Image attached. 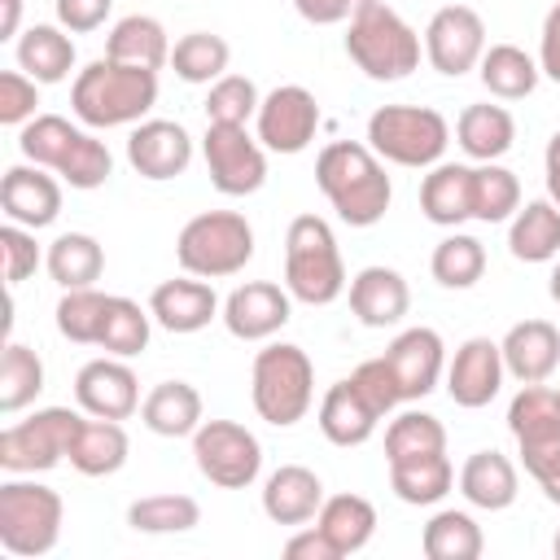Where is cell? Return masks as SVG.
Listing matches in <instances>:
<instances>
[{"label": "cell", "mask_w": 560, "mask_h": 560, "mask_svg": "<svg viewBox=\"0 0 560 560\" xmlns=\"http://www.w3.org/2000/svg\"><path fill=\"white\" fill-rule=\"evenodd\" d=\"M315 184L328 197V206L337 210V219L350 223V228L381 223L385 210H389V197H394L385 162L359 140L324 144L319 158H315Z\"/></svg>", "instance_id": "1"}, {"label": "cell", "mask_w": 560, "mask_h": 560, "mask_svg": "<svg viewBox=\"0 0 560 560\" xmlns=\"http://www.w3.org/2000/svg\"><path fill=\"white\" fill-rule=\"evenodd\" d=\"M153 105H158V70L122 66L114 57L88 61L74 74V88H70V109L92 131L144 122V114Z\"/></svg>", "instance_id": "2"}, {"label": "cell", "mask_w": 560, "mask_h": 560, "mask_svg": "<svg viewBox=\"0 0 560 560\" xmlns=\"http://www.w3.org/2000/svg\"><path fill=\"white\" fill-rule=\"evenodd\" d=\"M284 289L306 306H328L346 293V262L328 219L298 214L284 232Z\"/></svg>", "instance_id": "3"}, {"label": "cell", "mask_w": 560, "mask_h": 560, "mask_svg": "<svg viewBox=\"0 0 560 560\" xmlns=\"http://www.w3.org/2000/svg\"><path fill=\"white\" fill-rule=\"evenodd\" d=\"M249 398H254V411L267 424H276V429L298 424L311 411V402H315V368H311V354L302 346H293V341L262 346L254 354Z\"/></svg>", "instance_id": "4"}, {"label": "cell", "mask_w": 560, "mask_h": 560, "mask_svg": "<svg viewBox=\"0 0 560 560\" xmlns=\"http://www.w3.org/2000/svg\"><path fill=\"white\" fill-rule=\"evenodd\" d=\"M175 258L188 276H201V280L236 276L254 258V228L236 210L192 214L175 236Z\"/></svg>", "instance_id": "5"}, {"label": "cell", "mask_w": 560, "mask_h": 560, "mask_svg": "<svg viewBox=\"0 0 560 560\" xmlns=\"http://www.w3.org/2000/svg\"><path fill=\"white\" fill-rule=\"evenodd\" d=\"M346 57L376 83H398L420 66V35L394 13L389 4H368L359 18H350L346 31Z\"/></svg>", "instance_id": "6"}, {"label": "cell", "mask_w": 560, "mask_h": 560, "mask_svg": "<svg viewBox=\"0 0 560 560\" xmlns=\"http://www.w3.org/2000/svg\"><path fill=\"white\" fill-rule=\"evenodd\" d=\"M451 144V127L429 105H381L368 118V149L394 166H438Z\"/></svg>", "instance_id": "7"}, {"label": "cell", "mask_w": 560, "mask_h": 560, "mask_svg": "<svg viewBox=\"0 0 560 560\" xmlns=\"http://www.w3.org/2000/svg\"><path fill=\"white\" fill-rule=\"evenodd\" d=\"M61 494L39 481H4L0 486V547L18 560L48 556L61 538Z\"/></svg>", "instance_id": "8"}, {"label": "cell", "mask_w": 560, "mask_h": 560, "mask_svg": "<svg viewBox=\"0 0 560 560\" xmlns=\"http://www.w3.org/2000/svg\"><path fill=\"white\" fill-rule=\"evenodd\" d=\"M197 472L219 490H245L262 472V442L236 420H201L192 433Z\"/></svg>", "instance_id": "9"}, {"label": "cell", "mask_w": 560, "mask_h": 560, "mask_svg": "<svg viewBox=\"0 0 560 560\" xmlns=\"http://www.w3.org/2000/svg\"><path fill=\"white\" fill-rule=\"evenodd\" d=\"M79 411L70 407H44L31 420H18L0 433V468L4 472H48L70 455Z\"/></svg>", "instance_id": "10"}, {"label": "cell", "mask_w": 560, "mask_h": 560, "mask_svg": "<svg viewBox=\"0 0 560 560\" xmlns=\"http://www.w3.org/2000/svg\"><path fill=\"white\" fill-rule=\"evenodd\" d=\"M201 158L210 171V184L223 197H249L267 184V149L258 136H249L245 127H228V122H206L201 136Z\"/></svg>", "instance_id": "11"}, {"label": "cell", "mask_w": 560, "mask_h": 560, "mask_svg": "<svg viewBox=\"0 0 560 560\" xmlns=\"http://www.w3.org/2000/svg\"><path fill=\"white\" fill-rule=\"evenodd\" d=\"M486 52V22L468 4H446L424 26V57L438 74L459 79L468 74Z\"/></svg>", "instance_id": "12"}, {"label": "cell", "mask_w": 560, "mask_h": 560, "mask_svg": "<svg viewBox=\"0 0 560 560\" xmlns=\"http://www.w3.org/2000/svg\"><path fill=\"white\" fill-rule=\"evenodd\" d=\"M254 122L267 153H302L319 131V101L302 83H280L262 96Z\"/></svg>", "instance_id": "13"}, {"label": "cell", "mask_w": 560, "mask_h": 560, "mask_svg": "<svg viewBox=\"0 0 560 560\" xmlns=\"http://www.w3.org/2000/svg\"><path fill=\"white\" fill-rule=\"evenodd\" d=\"M293 315V293L271 280H245L223 302V324L236 341H267Z\"/></svg>", "instance_id": "14"}, {"label": "cell", "mask_w": 560, "mask_h": 560, "mask_svg": "<svg viewBox=\"0 0 560 560\" xmlns=\"http://www.w3.org/2000/svg\"><path fill=\"white\" fill-rule=\"evenodd\" d=\"M385 363L398 381V394L402 402H420L438 389L442 381V368H446V346L433 328H402L389 346H385Z\"/></svg>", "instance_id": "15"}, {"label": "cell", "mask_w": 560, "mask_h": 560, "mask_svg": "<svg viewBox=\"0 0 560 560\" xmlns=\"http://www.w3.org/2000/svg\"><path fill=\"white\" fill-rule=\"evenodd\" d=\"M503 376H508V368H503L499 341H490V337H468V341L455 350L451 368H446V394H451L455 407L477 411V407H490V402L499 398Z\"/></svg>", "instance_id": "16"}, {"label": "cell", "mask_w": 560, "mask_h": 560, "mask_svg": "<svg viewBox=\"0 0 560 560\" xmlns=\"http://www.w3.org/2000/svg\"><path fill=\"white\" fill-rule=\"evenodd\" d=\"M74 402L88 411V416H101V420H127L140 411V381L136 372L118 359V354H105V359H92L79 368L74 376Z\"/></svg>", "instance_id": "17"}, {"label": "cell", "mask_w": 560, "mask_h": 560, "mask_svg": "<svg viewBox=\"0 0 560 560\" xmlns=\"http://www.w3.org/2000/svg\"><path fill=\"white\" fill-rule=\"evenodd\" d=\"M127 162L144 179H175L192 162V136L171 118H144L127 136Z\"/></svg>", "instance_id": "18"}, {"label": "cell", "mask_w": 560, "mask_h": 560, "mask_svg": "<svg viewBox=\"0 0 560 560\" xmlns=\"http://www.w3.org/2000/svg\"><path fill=\"white\" fill-rule=\"evenodd\" d=\"M0 210L9 223L39 232L61 214V184L48 175V166H9L0 179Z\"/></svg>", "instance_id": "19"}, {"label": "cell", "mask_w": 560, "mask_h": 560, "mask_svg": "<svg viewBox=\"0 0 560 560\" xmlns=\"http://www.w3.org/2000/svg\"><path fill=\"white\" fill-rule=\"evenodd\" d=\"M499 350H503L508 376H516L521 385H538L560 363V328L547 324V319H521V324L508 328Z\"/></svg>", "instance_id": "20"}, {"label": "cell", "mask_w": 560, "mask_h": 560, "mask_svg": "<svg viewBox=\"0 0 560 560\" xmlns=\"http://www.w3.org/2000/svg\"><path fill=\"white\" fill-rule=\"evenodd\" d=\"M149 315L166 332H201L219 315V298H214V289L201 276L162 280L153 289V298H149Z\"/></svg>", "instance_id": "21"}, {"label": "cell", "mask_w": 560, "mask_h": 560, "mask_svg": "<svg viewBox=\"0 0 560 560\" xmlns=\"http://www.w3.org/2000/svg\"><path fill=\"white\" fill-rule=\"evenodd\" d=\"M350 311L363 328H394L411 311V289L394 267H363L350 280Z\"/></svg>", "instance_id": "22"}, {"label": "cell", "mask_w": 560, "mask_h": 560, "mask_svg": "<svg viewBox=\"0 0 560 560\" xmlns=\"http://www.w3.org/2000/svg\"><path fill=\"white\" fill-rule=\"evenodd\" d=\"M324 508V481L302 464H280L262 486V512L276 525H306Z\"/></svg>", "instance_id": "23"}, {"label": "cell", "mask_w": 560, "mask_h": 560, "mask_svg": "<svg viewBox=\"0 0 560 560\" xmlns=\"http://www.w3.org/2000/svg\"><path fill=\"white\" fill-rule=\"evenodd\" d=\"M376 424H381L376 407L359 394V385L350 376L328 385V394L319 398V433L332 446H363L376 433Z\"/></svg>", "instance_id": "24"}, {"label": "cell", "mask_w": 560, "mask_h": 560, "mask_svg": "<svg viewBox=\"0 0 560 560\" xmlns=\"http://www.w3.org/2000/svg\"><path fill=\"white\" fill-rule=\"evenodd\" d=\"M521 477L503 451H472L459 468V494L481 512H503L516 503Z\"/></svg>", "instance_id": "25"}, {"label": "cell", "mask_w": 560, "mask_h": 560, "mask_svg": "<svg viewBox=\"0 0 560 560\" xmlns=\"http://www.w3.org/2000/svg\"><path fill=\"white\" fill-rule=\"evenodd\" d=\"M420 210L438 228H459L472 219V166L464 162H438L420 179Z\"/></svg>", "instance_id": "26"}, {"label": "cell", "mask_w": 560, "mask_h": 560, "mask_svg": "<svg viewBox=\"0 0 560 560\" xmlns=\"http://www.w3.org/2000/svg\"><path fill=\"white\" fill-rule=\"evenodd\" d=\"M140 420L158 438H192L201 429V394L188 381H162L144 394Z\"/></svg>", "instance_id": "27"}, {"label": "cell", "mask_w": 560, "mask_h": 560, "mask_svg": "<svg viewBox=\"0 0 560 560\" xmlns=\"http://www.w3.org/2000/svg\"><path fill=\"white\" fill-rule=\"evenodd\" d=\"M127 451H131V442H127L122 424L92 416V420H79L66 459H70V468L83 472V477H114V472L127 464Z\"/></svg>", "instance_id": "28"}, {"label": "cell", "mask_w": 560, "mask_h": 560, "mask_svg": "<svg viewBox=\"0 0 560 560\" xmlns=\"http://www.w3.org/2000/svg\"><path fill=\"white\" fill-rule=\"evenodd\" d=\"M105 57L122 61V66H140V70H162L171 66V39L166 26L149 13H127L114 22L109 39H105Z\"/></svg>", "instance_id": "29"}, {"label": "cell", "mask_w": 560, "mask_h": 560, "mask_svg": "<svg viewBox=\"0 0 560 560\" xmlns=\"http://www.w3.org/2000/svg\"><path fill=\"white\" fill-rule=\"evenodd\" d=\"M18 70H26L35 83H61L74 70V39L66 26L35 22L18 35Z\"/></svg>", "instance_id": "30"}, {"label": "cell", "mask_w": 560, "mask_h": 560, "mask_svg": "<svg viewBox=\"0 0 560 560\" xmlns=\"http://www.w3.org/2000/svg\"><path fill=\"white\" fill-rule=\"evenodd\" d=\"M508 249H512L516 262H551L560 254V206L551 197L525 201L512 214Z\"/></svg>", "instance_id": "31"}, {"label": "cell", "mask_w": 560, "mask_h": 560, "mask_svg": "<svg viewBox=\"0 0 560 560\" xmlns=\"http://www.w3.org/2000/svg\"><path fill=\"white\" fill-rule=\"evenodd\" d=\"M455 140L472 162H499L516 140V122L503 105H468L455 122Z\"/></svg>", "instance_id": "32"}, {"label": "cell", "mask_w": 560, "mask_h": 560, "mask_svg": "<svg viewBox=\"0 0 560 560\" xmlns=\"http://www.w3.org/2000/svg\"><path fill=\"white\" fill-rule=\"evenodd\" d=\"M315 525L324 529V538L337 547V556H354L372 542L376 534V508L363 494H332L324 499Z\"/></svg>", "instance_id": "33"}, {"label": "cell", "mask_w": 560, "mask_h": 560, "mask_svg": "<svg viewBox=\"0 0 560 560\" xmlns=\"http://www.w3.org/2000/svg\"><path fill=\"white\" fill-rule=\"evenodd\" d=\"M477 70H481L486 92L499 96V101H521V96H529V92L538 88V79H542L538 61H534L525 48H516V44H490V48L481 52Z\"/></svg>", "instance_id": "34"}, {"label": "cell", "mask_w": 560, "mask_h": 560, "mask_svg": "<svg viewBox=\"0 0 560 560\" xmlns=\"http://www.w3.org/2000/svg\"><path fill=\"white\" fill-rule=\"evenodd\" d=\"M44 267H48V276H52L61 289H88V284H96L101 271H105V249H101V241L88 236V232H61V236L48 245Z\"/></svg>", "instance_id": "35"}, {"label": "cell", "mask_w": 560, "mask_h": 560, "mask_svg": "<svg viewBox=\"0 0 560 560\" xmlns=\"http://www.w3.org/2000/svg\"><path fill=\"white\" fill-rule=\"evenodd\" d=\"M455 486V468L446 459V451H433V455H416V459H398L389 464V490L411 503V508H429L438 503L446 490Z\"/></svg>", "instance_id": "36"}, {"label": "cell", "mask_w": 560, "mask_h": 560, "mask_svg": "<svg viewBox=\"0 0 560 560\" xmlns=\"http://www.w3.org/2000/svg\"><path fill=\"white\" fill-rule=\"evenodd\" d=\"M420 551L429 560H477L486 551V538H481V525L468 512L442 508L420 529Z\"/></svg>", "instance_id": "37"}, {"label": "cell", "mask_w": 560, "mask_h": 560, "mask_svg": "<svg viewBox=\"0 0 560 560\" xmlns=\"http://www.w3.org/2000/svg\"><path fill=\"white\" fill-rule=\"evenodd\" d=\"M508 429H512L516 446H538V442L560 438V402H556V389H547L542 381L538 385H521L516 398L508 402Z\"/></svg>", "instance_id": "38"}, {"label": "cell", "mask_w": 560, "mask_h": 560, "mask_svg": "<svg viewBox=\"0 0 560 560\" xmlns=\"http://www.w3.org/2000/svg\"><path fill=\"white\" fill-rule=\"evenodd\" d=\"M79 136H83V127H74L70 118H61V114H35V118L18 131V149H22L26 162L48 166V171L61 175V166L70 162Z\"/></svg>", "instance_id": "39"}, {"label": "cell", "mask_w": 560, "mask_h": 560, "mask_svg": "<svg viewBox=\"0 0 560 560\" xmlns=\"http://www.w3.org/2000/svg\"><path fill=\"white\" fill-rule=\"evenodd\" d=\"M39 394H44V359L22 341H4V354H0V411L18 416Z\"/></svg>", "instance_id": "40"}, {"label": "cell", "mask_w": 560, "mask_h": 560, "mask_svg": "<svg viewBox=\"0 0 560 560\" xmlns=\"http://www.w3.org/2000/svg\"><path fill=\"white\" fill-rule=\"evenodd\" d=\"M228 61H232L228 39L210 35V31H188L171 48V66L184 83H214V79L228 74Z\"/></svg>", "instance_id": "41"}, {"label": "cell", "mask_w": 560, "mask_h": 560, "mask_svg": "<svg viewBox=\"0 0 560 560\" xmlns=\"http://www.w3.org/2000/svg\"><path fill=\"white\" fill-rule=\"evenodd\" d=\"M429 271L442 289H472L486 276V245L468 232H451V236L438 241V249L429 258Z\"/></svg>", "instance_id": "42"}, {"label": "cell", "mask_w": 560, "mask_h": 560, "mask_svg": "<svg viewBox=\"0 0 560 560\" xmlns=\"http://www.w3.org/2000/svg\"><path fill=\"white\" fill-rule=\"evenodd\" d=\"M127 525L136 534H188L201 525V508L188 494H144L127 508Z\"/></svg>", "instance_id": "43"}, {"label": "cell", "mask_w": 560, "mask_h": 560, "mask_svg": "<svg viewBox=\"0 0 560 560\" xmlns=\"http://www.w3.org/2000/svg\"><path fill=\"white\" fill-rule=\"evenodd\" d=\"M516 210H521V179L508 166H499V162L472 166V219L503 223Z\"/></svg>", "instance_id": "44"}, {"label": "cell", "mask_w": 560, "mask_h": 560, "mask_svg": "<svg viewBox=\"0 0 560 560\" xmlns=\"http://www.w3.org/2000/svg\"><path fill=\"white\" fill-rule=\"evenodd\" d=\"M105 311H109V293H101L96 284L66 289L57 302V332L74 346H96L105 328Z\"/></svg>", "instance_id": "45"}, {"label": "cell", "mask_w": 560, "mask_h": 560, "mask_svg": "<svg viewBox=\"0 0 560 560\" xmlns=\"http://www.w3.org/2000/svg\"><path fill=\"white\" fill-rule=\"evenodd\" d=\"M433 451H446V429H442L438 416H429V411H402V416L389 420V429H385V464L433 455Z\"/></svg>", "instance_id": "46"}, {"label": "cell", "mask_w": 560, "mask_h": 560, "mask_svg": "<svg viewBox=\"0 0 560 560\" xmlns=\"http://www.w3.org/2000/svg\"><path fill=\"white\" fill-rule=\"evenodd\" d=\"M149 311H140V302L131 298H114L109 293V311H105V328H101V350L105 354H118V359H131L149 346Z\"/></svg>", "instance_id": "47"}, {"label": "cell", "mask_w": 560, "mask_h": 560, "mask_svg": "<svg viewBox=\"0 0 560 560\" xmlns=\"http://www.w3.org/2000/svg\"><path fill=\"white\" fill-rule=\"evenodd\" d=\"M262 96L254 88V79L245 74H223L210 83V96H206V122H228V127H245L254 114H258Z\"/></svg>", "instance_id": "48"}, {"label": "cell", "mask_w": 560, "mask_h": 560, "mask_svg": "<svg viewBox=\"0 0 560 560\" xmlns=\"http://www.w3.org/2000/svg\"><path fill=\"white\" fill-rule=\"evenodd\" d=\"M39 105V83L26 70H4L0 74V122L4 127H26Z\"/></svg>", "instance_id": "49"}, {"label": "cell", "mask_w": 560, "mask_h": 560, "mask_svg": "<svg viewBox=\"0 0 560 560\" xmlns=\"http://www.w3.org/2000/svg\"><path fill=\"white\" fill-rule=\"evenodd\" d=\"M0 254H4V284H22L26 276H35L39 267V245H35V232L22 228V223H4L0 228Z\"/></svg>", "instance_id": "50"}, {"label": "cell", "mask_w": 560, "mask_h": 560, "mask_svg": "<svg viewBox=\"0 0 560 560\" xmlns=\"http://www.w3.org/2000/svg\"><path fill=\"white\" fill-rule=\"evenodd\" d=\"M350 381L359 385V394L376 407V416L385 420L398 402H402V394H398V381H394V372H389V363H385V354L381 359H363L354 372H350Z\"/></svg>", "instance_id": "51"}, {"label": "cell", "mask_w": 560, "mask_h": 560, "mask_svg": "<svg viewBox=\"0 0 560 560\" xmlns=\"http://www.w3.org/2000/svg\"><path fill=\"white\" fill-rule=\"evenodd\" d=\"M521 464L542 486V494L551 503H560V438L538 442V446H521Z\"/></svg>", "instance_id": "52"}, {"label": "cell", "mask_w": 560, "mask_h": 560, "mask_svg": "<svg viewBox=\"0 0 560 560\" xmlns=\"http://www.w3.org/2000/svg\"><path fill=\"white\" fill-rule=\"evenodd\" d=\"M52 9H57V26H66L70 35H88L105 26L114 0H52Z\"/></svg>", "instance_id": "53"}, {"label": "cell", "mask_w": 560, "mask_h": 560, "mask_svg": "<svg viewBox=\"0 0 560 560\" xmlns=\"http://www.w3.org/2000/svg\"><path fill=\"white\" fill-rule=\"evenodd\" d=\"M368 4H376V0H293V9H298L311 26H337V22H350V18H359Z\"/></svg>", "instance_id": "54"}, {"label": "cell", "mask_w": 560, "mask_h": 560, "mask_svg": "<svg viewBox=\"0 0 560 560\" xmlns=\"http://www.w3.org/2000/svg\"><path fill=\"white\" fill-rule=\"evenodd\" d=\"M538 70L551 79V83H560V0L547 9V18H542V35H538Z\"/></svg>", "instance_id": "55"}, {"label": "cell", "mask_w": 560, "mask_h": 560, "mask_svg": "<svg viewBox=\"0 0 560 560\" xmlns=\"http://www.w3.org/2000/svg\"><path fill=\"white\" fill-rule=\"evenodd\" d=\"M284 556H289V560H341L337 547L324 538L319 525H302V529L284 542Z\"/></svg>", "instance_id": "56"}, {"label": "cell", "mask_w": 560, "mask_h": 560, "mask_svg": "<svg viewBox=\"0 0 560 560\" xmlns=\"http://www.w3.org/2000/svg\"><path fill=\"white\" fill-rule=\"evenodd\" d=\"M542 179H547V197L560 206V131L547 140V153H542Z\"/></svg>", "instance_id": "57"}, {"label": "cell", "mask_w": 560, "mask_h": 560, "mask_svg": "<svg viewBox=\"0 0 560 560\" xmlns=\"http://www.w3.org/2000/svg\"><path fill=\"white\" fill-rule=\"evenodd\" d=\"M22 22V0H0V39H13Z\"/></svg>", "instance_id": "58"}, {"label": "cell", "mask_w": 560, "mask_h": 560, "mask_svg": "<svg viewBox=\"0 0 560 560\" xmlns=\"http://www.w3.org/2000/svg\"><path fill=\"white\" fill-rule=\"evenodd\" d=\"M547 293H551V302H560V262H556V271H551V284H547Z\"/></svg>", "instance_id": "59"}, {"label": "cell", "mask_w": 560, "mask_h": 560, "mask_svg": "<svg viewBox=\"0 0 560 560\" xmlns=\"http://www.w3.org/2000/svg\"><path fill=\"white\" fill-rule=\"evenodd\" d=\"M551 551H556V560H560V529H556V538H551Z\"/></svg>", "instance_id": "60"}, {"label": "cell", "mask_w": 560, "mask_h": 560, "mask_svg": "<svg viewBox=\"0 0 560 560\" xmlns=\"http://www.w3.org/2000/svg\"><path fill=\"white\" fill-rule=\"evenodd\" d=\"M556 402H560V389H556Z\"/></svg>", "instance_id": "61"}]
</instances>
